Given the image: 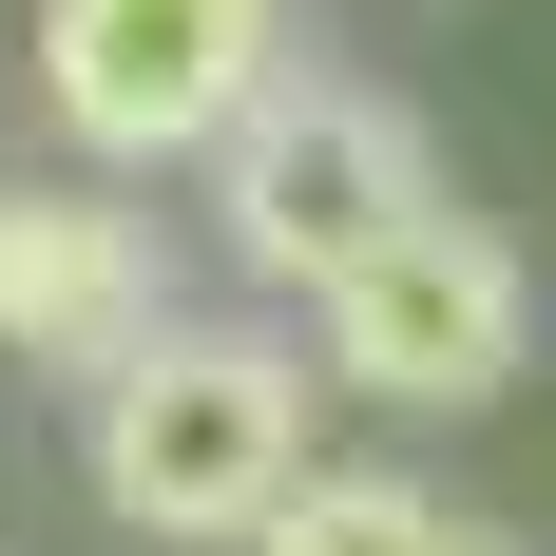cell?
Instances as JSON below:
<instances>
[{
  "label": "cell",
  "mask_w": 556,
  "mask_h": 556,
  "mask_svg": "<svg viewBox=\"0 0 556 556\" xmlns=\"http://www.w3.org/2000/svg\"><path fill=\"white\" fill-rule=\"evenodd\" d=\"M307 384H327V365H307L269 307H173V327L77 403L97 518H115L135 556H250L269 500L327 460V442H307Z\"/></svg>",
  "instance_id": "obj_1"
},
{
  "label": "cell",
  "mask_w": 556,
  "mask_h": 556,
  "mask_svg": "<svg viewBox=\"0 0 556 556\" xmlns=\"http://www.w3.org/2000/svg\"><path fill=\"white\" fill-rule=\"evenodd\" d=\"M403 212H442V154H422V115L384 77H327V58H288L269 97L212 135V173H192V230L230 250L250 307H327Z\"/></svg>",
  "instance_id": "obj_2"
},
{
  "label": "cell",
  "mask_w": 556,
  "mask_h": 556,
  "mask_svg": "<svg viewBox=\"0 0 556 556\" xmlns=\"http://www.w3.org/2000/svg\"><path fill=\"white\" fill-rule=\"evenodd\" d=\"M39 135L115 192H154V173H212V135L288 77V0H39Z\"/></svg>",
  "instance_id": "obj_3"
},
{
  "label": "cell",
  "mask_w": 556,
  "mask_h": 556,
  "mask_svg": "<svg viewBox=\"0 0 556 556\" xmlns=\"http://www.w3.org/2000/svg\"><path fill=\"white\" fill-rule=\"evenodd\" d=\"M307 345H327L345 403H384V422H480V403H518V365H538V269H518L500 212H403L365 269L307 307Z\"/></svg>",
  "instance_id": "obj_4"
},
{
  "label": "cell",
  "mask_w": 556,
  "mask_h": 556,
  "mask_svg": "<svg viewBox=\"0 0 556 556\" xmlns=\"http://www.w3.org/2000/svg\"><path fill=\"white\" fill-rule=\"evenodd\" d=\"M192 307V269H173V212L154 192H115V173H0V365L20 384H77L97 403L135 345Z\"/></svg>",
  "instance_id": "obj_5"
},
{
  "label": "cell",
  "mask_w": 556,
  "mask_h": 556,
  "mask_svg": "<svg viewBox=\"0 0 556 556\" xmlns=\"http://www.w3.org/2000/svg\"><path fill=\"white\" fill-rule=\"evenodd\" d=\"M250 556H460V500H442V480H403V460H307Z\"/></svg>",
  "instance_id": "obj_6"
},
{
  "label": "cell",
  "mask_w": 556,
  "mask_h": 556,
  "mask_svg": "<svg viewBox=\"0 0 556 556\" xmlns=\"http://www.w3.org/2000/svg\"><path fill=\"white\" fill-rule=\"evenodd\" d=\"M460 556H538V538H500V518H460Z\"/></svg>",
  "instance_id": "obj_7"
}]
</instances>
